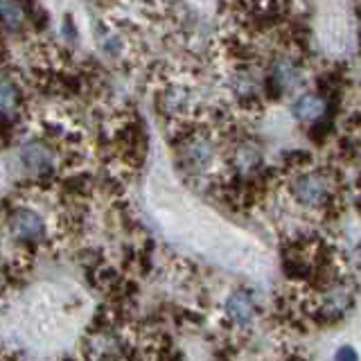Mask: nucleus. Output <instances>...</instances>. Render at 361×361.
<instances>
[{
    "label": "nucleus",
    "mask_w": 361,
    "mask_h": 361,
    "mask_svg": "<svg viewBox=\"0 0 361 361\" xmlns=\"http://www.w3.org/2000/svg\"><path fill=\"white\" fill-rule=\"evenodd\" d=\"M287 197L296 208L319 221L336 219L343 210V178L336 167L307 165L285 174Z\"/></svg>",
    "instance_id": "f257e3e1"
},
{
    "label": "nucleus",
    "mask_w": 361,
    "mask_h": 361,
    "mask_svg": "<svg viewBox=\"0 0 361 361\" xmlns=\"http://www.w3.org/2000/svg\"><path fill=\"white\" fill-rule=\"evenodd\" d=\"M217 161V142L201 129L188 131L178 142V163L190 174H206Z\"/></svg>",
    "instance_id": "f03ea898"
},
{
    "label": "nucleus",
    "mask_w": 361,
    "mask_h": 361,
    "mask_svg": "<svg viewBox=\"0 0 361 361\" xmlns=\"http://www.w3.org/2000/svg\"><path fill=\"white\" fill-rule=\"evenodd\" d=\"M302 79V66L291 54H280L271 61L269 73L264 75V93L271 97H282L296 90Z\"/></svg>",
    "instance_id": "7ed1b4c3"
},
{
    "label": "nucleus",
    "mask_w": 361,
    "mask_h": 361,
    "mask_svg": "<svg viewBox=\"0 0 361 361\" xmlns=\"http://www.w3.org/2000/svg\"><path fill=\"white\" fill-rule=\"evenodd\" d=\"M224 314L235 330H251L257 321V302L251 291L235 289L224 300Z\"/></svg>",
    "instance_id": "20e7f679"
},
{
    "label": "nucleus",
    "mask_w": 361,
    "mask_h": 361,
    "mask_svg": "<svg viewBox=\"0 0 361 361\" xmlns=\"http://www.w3.org/2000/svg\"><path fill=\"white\" fill-rule=\"evenodd\" d=\"M7 231L18 242H41L45 237V224L39 212L30 208H14L7 217Z\"/></svg>",
    "instance_id": "39448f33"
},
{
    "label": "nucleus",
    "mask_w": 361,
    "mask_h": 361,
    "mask_svg": "<svg viewBox=\"0 0 361 361\" xmlns=\"http://www.w3.org/2000/svg\"><path fill=\"white\" fill-rule=\"evenodd\" d=\"M327 109H330V99L321 93H314V90H307V93L298 95L291 104L293 118H296L300 124H307V127L321 122L327 116Z\"/></svg>",
    "instance_id": "423d86ee"
},
{
    "label": "nucleus",
    "mask_w": 361,
    "mask_h": 361,
    "mask_svg": "<svg viewBox=\"0 0 361 361\" xmlns=\"http://www.w3.org/2000/svg\"><path fill=\"white\" fill-rule=\"evenodd\" d=\"M192 106H195V95H192L190 86L180 82H172L165 86L161 95V109L165 111V116L180 120L192 111Z\"/></svg>",
    "instance_id": "0eeeda50"
},
{
    "label": "nucleus",
    "mask_w": 361,
    "mask_h": 361,
    "mask_svg": "<svg viewBox=\"0 0 361 361\" xmlns=\"http://www.w3.org/2000/svg\"><path fill=\"white\" fill-rule=\"evenodd\" d=\"M231 167L237 176L242 178H251L259 174V167H262V154L255 145L251 142H240L231 154Z\"/></svg>",
    "instance_id": "6e6552de"
},
{
    "label": "nucleus",
    "mask_w": 361,
    "mask_h": 361,
    "mask_svg": "<svg viewBox=\"0 0 361 361\" xmlns=\"http://www.w3.org/2000/svg\"><path fill=\"white\" fill-rule=\"evenodd\" d=\"M20 161L25 167H30L32 172H48L52 167V149L45 142H27L25 147L20 149Z\"/></svg>",
    "instance_id": "1a4fd4ad"
},
{
    "label": "nucleus",
    "mask_w": 361,
    "mask_h": 361,
    "mask_svg": "<svg viewBox=\"0 0 361 361\" xmlns=\"http://www.w3.org/2000/svg\"><path fill=\"white\" fill-rule=\"evenodd\" d=\"M20 106V90L7 75H0V116H14Z\"/></svg>",
    "instance_id": "9d476101"
},
{
    "label": "nucleus",
    "mask_w": 361,
    "mask_h": 361,
    "mask_svg": "<svg viewBox=\"0 0 361 361\" xmlns=\"http://www.w3.org/2000/svg\"><path fill=\"white\" fill-rule=\"evenodd\" d=\"M0 23L7 30H20L25 25V7L20 0H0Z\"/></svg>",
    "instance_id": "9b49d317"
},
{
    "label": "nucleus",
    "mask_w": 361,
    "mask_h": 361,
    "mask_svg": "<svg viewBox=\"0 0 361 361\" xmlns=\"http://www.w3.org/2000/svg\"><path fill=\"white\" fill-rule=\"evenodd\" d=\"M334 361H359V353L353 345H338L334 353Z\"/></svg>",
    "instance_id": "f8f14e48"
}]
</instances>
